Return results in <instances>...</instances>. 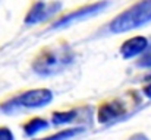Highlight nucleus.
I'll use <instances>...</instances> for the list:
<instances>
[{
    "instance_id": "nucleus-3",
    "label": "nucleus",
    "mask_w": 151,
    "mask_h": 140,
    "mask_svg": "<svg viewBox=\"0 0 151 140\" xmlns=\"http://www.w3.org/2000/svg\"><path fill=\"white\" fill-rule=\"evenodd\" d=\"M53 101V92L50 89H31L27 92L19 93L18 96L6 101L1 105V111L4 112H13L21 108H41L46 107Z\"/></svg>"
},
{
    "instance_id": "nucleus-2",
    "label": "nucleus",
    "mask_w": 151,
    "mask_h": 140,
    "mask_svg": "<svg viewBox=\"0 0 151 140\" xmlns=\"http://www.w3.org/2000/svg\"><path fill=\"white\" fill-rule=\"evenodd\" d=\"M151 22V0H139L128 7L110 22V31L114 34L126 32Z\"/></svg>"
},
{
    "instance_id": "nucleus-13",
    "label": "nucleus",
    "mask_w": 151,
    "mask_h": 140,
    "mask_svg": "<svg viewBox=\"0 0 151 140\" xmlns=\"http://www.w3.org/2000/svg\"><path fill=\"white\" fill-rule=\"evenodd\" d=\"M144 93H145V96L151 98V83H150V85H147V86L144 88Z\"/></svg>"
},
{
    "instance_id": "nucleus-4",
    "label": "nucleus",
    "mask_w": 151,
    "mask_h": 140,
    "mask_svg": "<svg viewBox=\"0 0 151 140\" xmlns=\"http://www.w3.org/2000/svg\"><path fill=\"white\" fill-rule=\"evenodd\" d=\"M109 6V1L107 0H103V1H97V3H93V4H88V6H84L78 10H73L68 15H65L63 18H60L57 22L53 23V29L54 28H60V26H66V25H70V23H75L78 21H82L85 18H90V16H94L97 13H100L101 10H104L106 7Z\"/></svg>"
},
{
    "instance_id": "nucleus-9",
    "label": "nucleus",
    "mask_w": 151,
    "mask_h": 140,
    "mask_svg": "<svg viewBox=\"0 0 151 140\" xmlns=\"http://www.w3.org/2000/svg\"><path fill=\"white\" fill-rule=\"evenodd\" d=\"M76 117V111H63V112H53L51 115V123L54 126H62V124H68L72 123Z\"/></svg>"
},
{
    "instance_id": "nucleus-7",
    "label": "nucleus",
    "mask_w": 151,
    "mask_h": 140,
    "mask_svg": "<svg viewBox=\"0 0 151 140\" xmlns=\"http://www.w3.org/2000/svg\"><path fill=\"white\" fill-rule=\"evenodd\" d=\"M148 47H150L148 40H147L145 37L138 35V37H134V38L126 40V41L122 44V47H120V54H122V57L126 58V60H128V58H134V57L141 55L142 53H145Z\"/></svg>"
},
{
    "instance_id": "nucleus-10",
    "label": "nucleus",
    "mask_w": 151,
    "mask_h": 140,
    "mask_svg": "<svg viewBox=\"0 0 151 140\" xmlns=\"http://www.w3.org/2000/svg\"><path fill=\"white\" fill-rule=\"evenodd\" d=\"M84 129L82 127H76V129H66V130H62L53 136H49V137H44L41 140H69L75 136H78L79 133H82Z\"/></svg>"
},
{
    "instance_id": "nucleus-11",
    "label": "nucleus",
    "mask_w": 151,
    "mask_h": 140,
    "mask_svg": "<svg viewBox=\"0 0 151 140\" xmlns=\"http://www.w3.org/2000/svg\"><path fill=\"white\" fill-rule=\"evenodd\" d=\"M139 67H145V69H150L151 67V48H147L145 53H142L141 58L138 60L137 63Z\"/></svg>"
},
{
    "instance_id": "nucleus-5",
    "label": "nucleus",
    "mask_w": 151,
    "mask_h": 140,
    "mask_svg": "<svg viewBox=\"0 0 151 140\" xmlns=\"http://www.w3.org/2000/svg\"><path fill=\"white\" fill-rule=\"evenodd\" d=\"M60 9H62V3L60 1H53V3L37 1V3L32 4V7L29 9V12L27 13L25 23H28V25L40 23V22L49 19L51 15H54Z\"/></svg>"
},
{
    "instance_id": "nucleus-8",
    "label": "nucleus",
    "mask_w": 151,
    "mask_h": 140,
    "mask_svg": "<svg viewBox=\"0 0 151 140\" xmlns=\"http://www.w3.org/2000/svg\"><path fill=\"white\" fill-rule=\"evenodd\" d=\"M49 127V121L47 120H44V118H41V117H34V118H31L25 126H24V133L27 134V136H34V134H37L38 131H41V130H44V129H47Z\"/></svg>"
},
{
    "instance_id": "nucleus-6",
    "label": "nucleus",
    "mask_w": 151,
    "mask_h": 140,
    "mask_svg": "<svg viewBox=\"0 0 151 140\" xmlns=\"http://www.w3.org/2000/svg\"><path fill=\"white\" fill-rule=\"evenodd\" d=\"M125 114H126L125 105L120 101L113 99V101L101 104L99 111H97V118L101 124H106V123H110L113 120H117L119 117H123Z\"/></svg>"
},
{
    "instance_id": "nucleus-1",
    "label": "nucleus",
    "mask_w": 151,
    "mask_h": 140,
    "mask_svg": "<svg viewBox=\"0 0 151 140\" xmlns=\"http://www.w3.org/2000/svg\"><path fill=\"white\" fill-rule=\"evenodd\" d=\"M73 51L65 43L59 47H46L34 58L32 69L41 76H51L73 63Z\"/></svg>"
},
{
    "instance_id": "nucleus-12",
    "label": "nucleus",
    "mask_w": 151,
    "mask_h": 140,
    "mask_svg": "<svg viewBox=\"0 0 151 140\" xmlns=\"http://www.w3.org/2000/svg\"><path fill=\"white\" fill-rule=\"evenodd\" d=\"M0 140H15V136L7 127H0Z\"/></svg>"
}]
</instances>
